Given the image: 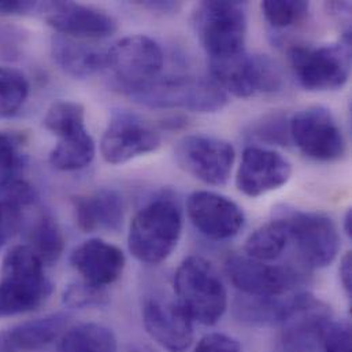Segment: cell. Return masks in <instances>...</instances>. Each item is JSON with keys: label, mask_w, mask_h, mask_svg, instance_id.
I'll list each match as a JSON object with an SVG mask.
<instances>
[{"label": "cell", "mask_w": 352, "mask_h": 352, "mask_svg": "<svg viewBox=\"0 0 352 352\" xmlns=\"http://www.w3.org/2000/svg\"><path fill=\"white\" fill-rule=\"evenodd\" d=\"M44 265L28 245H15L3 258L0 272V318L41 307L52 292Z\"/></svg>", "instance_id": "cell-1"}, {"label": "cell", "mask_w": 352, "mask_h": 352, "mask_svg": "<svg viewBox=\"0 0 352 352\" xmlns=\"http://www.w3.org/2000/svg\"><path fill=\"white\" fill-rule=\"evenodd\" d=\"M133 102L151 109H184L193 113H217L228 104L226 92L203 77H157L125 94Z\"/></svg>", "instance_id": "cell-2"}, {"label": "cell", "mask_w": 352, "mask_h": 352, "mask_svg": "<svg viewBox=\"0 0 352 352\" xmlns=\"http://www.w3.org/2000/svg\"><path fill=\"white\" fill-rule=\"evenodd\" d=\"M175 291L177 302L193 322L212 327L226 313V288L214 266L201 256H189L179 265Z\"/></svg>", "instance_id": "cell-3"}, {"label": "cell", "mask_w": 352, "mask_h": 352, "mask_svg": "<svg viewBox=\"0 0 352 352\" xmlns=\"http://www.w3.org/2000/svg\"><path fill=\"white\" fill-rule=\"evenodd\" d=\"M182 215L176 203L160 197L144 206L132 219L128 245L132 255L148 265L166 261L178 244Z\"/></svg>", "instance_id": "cell-4"}, {"label": "cell", "mask_w": 352, "mask_h": 352, "mask_svg": "<svg viewBox=\"0 0 352 352\" xmlns=\"http://www.w3.org/2000/svg\"><path fill=\"white\" fill-rule=\"evenodd\" d=\"M193 22L197 37L210 59L245 51V3L201 1L195 10Z\"/></svg>", "instance_id": "cell-5"}, {"label": "cell", "mask_w": 352, "mask_h": 352, "mask_svg": "<svg viewBox=\"0 0 352 352\" xmlns=\"http://www.w3.org/2000/svg\"><path fill=\"white\" fill-rule=\"evenodd\" d=\"M351 44L306 47L295 45L288 51L291 67L299 84L311 92L336 91L346 85L350 76Z\"/></svg>", "instance_id": "cell-6"}, {"label": "cell", "mask_w": 352, "mask_h": 352, "mask_svg": "<svg viewBox=\"0 0 352 352\" xmlns=\"http://www.w3.org/2000/svg\"><path fill=\"white\" fill-rule=\"evenodd\" d=\"M212 80L236 98L270 94L281 87V74L272 59L265 55H236L210 59Z\"/></svg>", "instance_id": "cell-7"}, {"label": "cell", "mask_w": 352, "mask_h": 352, "mask_svg": "<svg viewBox=\"0 0 352 352\" xmlns=\"http://www.w3.org/2000/svg\"><path fill=\"white\" fill-rule=\"evenodd\" d=\"M164 60V52L155 40L135 34L107 50L106 69L111 72L117 88L126 94L160 77Z\"/></svg>", "instance_id": "cell-8"}, {"label": "cell", "mask_w": 352, "mask_h": 352, "mask_svg": "<svg viewBox=\"0 0 352 352\" xmlns=\"http://www.w3.org/2000/svg\"><path fill=\"white\" fill-rule=\"evenodd\" d=\"M289 136L309 158L332 162L344 155L346 142L332 113L321 106L309 107L289 120Z\"/></svg>", "instance_id": "cell-9"}, {"label": "cell", "mask_w": 352, "mask_h": 352, "mask_svg": "<svg viewBox=\"0 0 352 352\" xmlns=\"http://www.w3.org/2000/svg\"><path fill=\"white\" fill-rule=\"evenodd\" d=\"M300 258L311 269L329 266L338 256L340 237L333 221L322 214L287 210L281 214Z\"/></svg>", "instance_id": "cell-10"}, {"label": "cell", "mask_w": 352, "mask_h": 352, "mask_svg": "<svg viewBox=\"0 0 352 352\" xmlns=\"http://www.w3.org/2000/svg\"><path fill=\"white\" fill-rule=\"evenodd\" d=\"M234 158L232 144L211 136H186L178 142L176 147L178 166L188 175L212 186H222L229 181Z\"/></svg>", "instance_id": "cell-11"}, {"label": "cell", "mask_w": 352, "mask_h": 352, "mask_svg": "<svg viewBox=\"0 0 352 352\" xmlns=\"http://www.w3.org/2000/svg\"><path fill=\"white\" fill-rule=\"evenodd\" d=\"M225 270L243 295L255 298H280L303 283V274L292 267L269 265L241 255L230 256Z\"/></svg>", "instance_id": "cell-12"}, {"label": "cell", "mask_w": 352, "mask_h": 352, "mask_svg": "<svg viewBox=\"0 0 352 352\" xmlns=\"http://www.w3.org/2000/svg\"><path fill=\"white\" fill-rule=\"evenodd\" d=\"M161 146L160 133L140 117L116 113L102 138L100 153L110 165H124L138 157L154 153Z\"/></svg>", "instance_id": "cell-13"}, {"label": "cell", "mask_w": 352, "mask_h": 352, "mask_svg": "<svg viewBox=\"0 0 352 352\" xmlns=\"http://www.w3.org/2000/svg\"><path fill=\"white\" fill-rule=\"evenodd\" d=\"M38 11L59 34L78 40H99L118 30L117 21L103 10L74 1L40 3Z\"/></svg>", "instance_id": "cell-14"}, {"label": "cell", "mask_w": 352, "mask_h": 352, "mask_svg": "<svg viewBox=\"0 0 352 352\" xmlns=\"http://www.w3.org/2000/svg\"><path fill=\"white\" fill-rule=\"evenodd\" d=\"M186 211L193 226L211 240H229L244 226L243 210L233 200L214 192H193L188 197Z\"/></svg>", "instance_id": "cell-15"}, {"label": "cell", "mask_w": 352, "mask_h": 352, "mask_svg": "<svg viewBox=\"0 0 352 352\" xmlns=\"http://www.w3.org/2000/svg\"><path fill=\"white\" fill-rule=\"evenodd\" d=\"M143 324L150 338L166 351H186L193 342V321L177 300L162 296L147 299Z\"/></svg>", "instance_id": "cell-16"}, {"label": "cell", "mask_w": 352, "mask_h": 352, "mask_svg": "<svg viewBox=\"0 0 352 352\" xmlns=\"http://www.w3.org/2000/svg\"><path fill=\"white\" fill-rule=\"evenodd\" d=\"M291 173V164L281 154L261 147H248L243 153L236 185L245 196L259 197L284 186Z\"/></svg>", "instance_id": "cell-17"}, {"label": "cell", "mask_w": 352, "mask_h": 352, "mask_svg": "<svg viewBox=\"0 0 352 352\" xmlns=\"http://www.w3.org/2000/svg\"><path fill=\"white\" fill-rule=\"evenodd\" d=\"M70 263L82 281L106 288L122 276L126 259L118 247L100 239H91L74 248Z\"/></svg>", "instance_id": "cell-18"}, {"label": "cell", "mask_w": 352, "mask_h": 352, "mask_svg": "<svg viewBox=\"0 0 352 352\" xmlns=\"http://www.w3.org/2000/svg\"><path fill=\"white\" fill-rule=\"evenodd\" d=\"M77 226L84 233L117 232L124 222V200L114 189H99L73 200Z\"/></svg>", "instance_id": "cell-19"}, {"label": "cell", "mask_w": 352, "mask_h": 352, "mask_svg": "<svg viewBox=\"0 0 352 352\" xmlns=\"http://www.w3.org/2000/svg\"><path fill=\"white\" fill-rule=\"evenodd\" d=\"M51 52L55 63L74 78H88L106 69L107 51L85 40L56 34L51 43Z\"/></svg>", "instance_id": "cell-20"}, {"label": "cell", "mask_w": 352, "mask_h": 352, "mask_svg": "<svg viewBox=\"0 0 352 352\" xmlns=\"http://www.w3.org/2000/svg\"><path fill=\"white\" fill-rule=\"evenodd\" d=\"M67 322L66 314H50L16 325L8 331V336L16 351H37L59 339L66 331Z\"/></svg>", "instance_id": "cell-21"}, {"label": "cell", "mask_w": 352, "mask_h": 352, "mask_svg": "<svg viewBox=\"0 0 352 352\" xmlns=\"http://www.w3.org/2000/svg\"><path fill=\"white\" fill-rule=\"evenodd\" d=\"M34 199L33 188L21 178L0 185V248L19 232L23 218L22 210Z\"/></svg>", "instance_id": "cell-22"}, {"label": "cell", "mask_w": 352, "mask_h": 352, "mask_svg": "<svg viewBox=\"0 0 352 352\" xmlns=\"http://www.w3.org/2000/svg\"><path fill=\"white\" fill-rule=\"evenodd\" d=\"M96 147L88 129L59 136V143L50 153V165L59 172H76L87 168L95 158Z\"/></svg>", "instance_id": "cell-23"}, {"label": "cell", "mask_w": 352, "mask_h": 352, "mask_svg": "<svg viewBox=\"0 0 352 352\" xmlns=\"http://www.w3.org/2000/svg\"><path fill=\"white\" fill-rule=\"evenodd\" d=\"M291 240L287 221L280 215L278 218L265 223L256 229L245 241L244 250L247 256L270 262L281 256Z\"/></svg>", "instance_id": "cell-24"}, {"label": "cell", "mask_w": 352, "mask_h": 352, "mask_svg": "<svg viewBox=\"0 0 352 352\" xmlns=\"http://www.w3.org/2000/svg\"><path fill=\"white\" fill-rule=\"evenodd\" d=\"M28 247L37 255L44 266L55 265L63 254L65 237L55 221L47 212H41L28 233Z\"/></svg>", "instance_id": "cell-25"}, {"label": "cell", "mask_w": 352, "mask_h": 352, "mask_svg": "<svg viewBox=\"0 0 352 352\" xmlns=\"http://www.w3.org/2000/svg\"><path fill=\"white\" fill-rule=\"evenodd\" d=\"M58 352H118V342L104 325L81 324L63 333Z\"/></svg>", "instance_id": "cell-26"}, {"label": "cell", "mask_w": 352, "mask_h": 352, "mask_svg": "<svg viewBox=\"0 0 352 352\" xmlns=\"http://www.w3.org/2000/svg\"><path fill=\"white\" fill-rule=\"evenodd\" d=\"M289 300H281L278 298H255L243 295L236 305L237 318L251 327H277L284 322L288 310Z\"/></svg>", "instance_id": "cell-27"}, {"label": "cell", "mask_w": 352, "mask_h": 352, "mask_svg": "<svg viewBox=\"0 0 352 352\" xmlns=\"http://www.w3.org/2000/svg\"><path fill=\"white\" fill-rule=\"evenodd\" d=\"M44 128L56 138L87 128L84 106L69 100H58L52 103L44 117Z\"/></svg>", "instance_id": "cell-28"}, {"label": "cell", "mask_w": 352, "mask_h": 352, "mask_svg": "<svg viewBox=\"0 0 352 352\" xmlns=\"http://www.w3.org/2000/svg\"><path fill=\"white\" fill-rule=\"evenodd\" d=\"M28 94L29 84L25 76L15 69L0 66V118L18 113Z\"/></svg>", "instance_id": "cell-29"}, {"label": "cell", "mask_w": 352, "mask_h": 352, "mask_svg": "<svg viewBox=\"0 0 352 352\" xmlns=\"http://www.w3.org/2000/svg\"><path fill=\"white\" fill-rule=\"evenodd\" d=\"M261 8L273 28L285 29L302 22L307 16L310 6L303 0H266Z\"/></svg>", "instance_id": "cell-30"}, {"label": "cell", "mask_w": 352, "mask_h": 352, "mask_svg": "<svg viewBox=\"0 0 352 352\" xmlns=\"http://www.w3.org/2000/svg\"><path fill=\"white\" fill-rule=\"evenodd\" d=\"M248 135L261 143L287 146L291 140L289 121L284 114H270L251 125Z\"/></svg>", "instance_id": "cell-31"}, {"label": "cell", "mask_w": 352, "mask_h": 352, "mask_svg": "<svg viewBox=\"0 0 352 352\" xmlns=\"http://www.w3.org/2000/svg\"><path fill=\"white\" fill-rule=\"evenodd\" d=\"M63 303L70 309H92L104 307L109 303L106 288L94 287L85 281L69 285L63 292Z\"/></svg>", "instance_id": "cell-32"}, {"label": "cell", "mask_w": 352, "mask_h": 352, "mask_svg": "<svg viewBox=\"0 0 352 352\" xmlns=\"http://www.w3.org/2000/svg\"><path fill=\"white\" fill-rule=\"evenodd\" d=\"M23 165L19 142L0 131V185L19 178Z\"/></svg>", "instance_id": "cell-33"}, {"label": "cell", "mask_w": 352, "mask_h": 352, "mask_svg": "<svg viewBox=\"0 0 352 352\" xmlns=\"http://www.w3.org/2000/svg\"><path fill=\"white\" fill-rule=\"evenodd\" d=\"M320 346L324 352H351L350 325L331 320L321 333Z\"/></svg>", "instance_id": "cell-34"}, {"label": "cell", "mask_w": 352, "mask_h": 352, "mask_svg": "<svg viewBox=\"0 0 352 352\" xmlns=\"http://www.w3.org/2000/svg\"><path fill=\"white\" fill-rule=\"evenodd\" d=\"M239 342L225 333H208L201 338L193 352H240Z\"/></svg>", "instance_id": "cell-35"}, {"label": "cell", "mask_w": 352, "mask_h": 352, "mask_svg": "<svg viewBox=\"0 0 352 352\" xmlns=\"http://www.w3.org/2000/svg\"><path fill=\"white\" fill-rule=\"evenodd\" d=\"M38 8L37 1H0V15H26Z\"/></svg>", "instance_id": "cell-36"}, {"label": "cell", "mask_w": 352, "mask_h": 352, "mask_svg": "<svg viewBox=\"0 0 352 352\" xmlns=\"http://www.w3.org/2000/svg\"><path fill=\"white\" fill-rule=\"evenodd\" d=\"M339 274H340L342 285H343L347 296L350 298L352 291V254L350 251L346 252V255L342 258Z\"/></svg>", "instance_id": "cell-37"}, {"label": "cell", "mask_w": 352, "mask_h": 352, "mask_svg": "<svg viewBox=\"0 0 352 352\" xmlns=\"http://www.w3.org/2000/svg\"><path fill=\"white\" fill-rule=\"evenodd\" d=\"M144 8H148L151 11H158V12H177L181 8V3L178 1H144L140 3Z\"/></svg>", "instance_id": "cell-38"}, {"label": "cell", "mask_w": 352, "mask_h": 352, "mask_svg": "<svg viewBox=\"0 0 352 352\" xmlns=\"http://www.w3.org/2000/svg\"><path fill=\"white\" fill-rule=\"evenodd\" d=\"M0 352H16L11 343L8 332H0Z\"/></svg>", "instance_id": "cell-39"}, {"label": "cell", "mask_w": 352, "mask_h": 352, "mask_svg": "<svg viewBox=\"0 0 352 352\" xmlns=\"http://www.w3.org/2000/svg\"><path fill=\"white\" fill-rule=\"evenodd\" d=\"M343 228H344V233L349 239L352 237V210L349 208L346 215H344V221H343Z\"/></svg>", "instance_id": "cell-40"}]
</instances>
